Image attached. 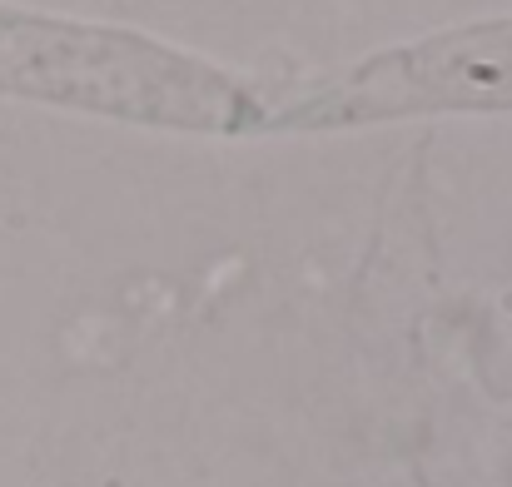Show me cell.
I'll return each instance as SVG.
<instances>
[{"label":"cell","mask_w":512,"mask_h":487,"mask_svg":"<svg viewBox=\"0 0 512 487\" xmlns=\"http://www.w3.org/2000/svg\"><path fill=\"white\" fill-rule=\"evenodd\" d=\"M423 105H512V25H488L418 50L378 55L363 70H353L339 90L314 95V105L284 120L329 125V120H368Z\"/></svg>","instance_id":"obj_1"}]
</instances>
